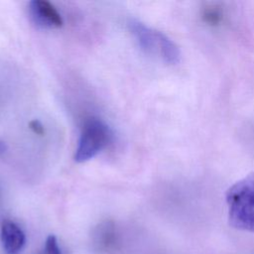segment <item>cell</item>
Instances as JSON below:
<instances>
[{"label":"cell","mask_w":254,"mask_h":254,"mask_svg":"<svg viewBox=\"0 0 254 254\" xmlns=\"http://www.w3.org/2000/svg\"><path fill=\"white\" fill-rule=\"evenodd\" d=\"M46 250L48 254H61V249L55 235H49L46 240Z\"/></svg>","instance_id":"cell-6"},{"label":"cell","mask_w":254,"mask_h":254,"mask_svg":"<svg viewBox=\"0 0 254 254\" xmlns=\"http://www.w3.org/2000/svg\"><path fill=\"white\" fill-rule=\"evenodd\" d=\"M0 237L6 254H19L25 245V234L13 221L6 220L3 222Z\"/></svg>","instance_id":"cell-5"},{"label":"cell","mask_w":254,"mask_h":254,"mask_svg":"<svg viewBox=\"0 0 254 254\" xmlns=\"http://www.w3.org/2000/svg\"><path fill=\"white\" fill-rule=\"evenodd\" d=\"M128 26L140 48L145 53L161 59L168 64L174 65L181 62L182 53L180 47L166 34L137 20L129 21Z\"/></svg>","instance_id":"cell-2"},{"label":"cell","mask_w":254,"mask_h":254,"mask_svg":"<svg viewBox=\"0 0 254 254\" xmlns=\"http://www.w3.org/2000/svg\"><path fill=\"white\" fill-rule=\"evenodd\" d=\"M112 139L110 128L99 119H89L81 132L74 160L82 163L90 160L103 150Z\"/></svg>","instance_id":"cell-3"},{"label":"cell","mask_w":254,"mask_h":254,"mask_svg":"<svg viewBox=\"0 0 254 254\" xmlns=\"http://www.w3.org/2000/svg\"><path fill=\"white\" fill-rule=\"evenodd\" d=\"M225 202L230 225L254 233V171L228 188Z\"/></svg>","instance_id":"cell-1"},{"label":"cell","mask_w":254,"mask_h":254,"mask_svg":"<svg viewBox=\"0 0 254 254\" xmlns=\"http://www.w3.org/2000/svg\"><path fill=\"white\" fill-rule=\"evenodd\" d=\"M29 127H30V129L34 132V133H36V134H38V135H44L45 134V129H44V126L42 125V123L40 122V121H38V120H33V121H31L30 123H29Z\"/></svg>","instance_id":"cell-7"},{"label":"cell","mask_w":254,"mask_h":254,"mask_svg":"<svg viewBox=\"0 0 254 254\" xmlns=\"http://www.w3.org/2000/svg\"><path fill=\"white\" fill-rule=\"evenodd\" d=\"M29 13L36 25L43 28H60L63 19L57 9L46 0H33L29 3Z\"/></svg>","instance_id":"cell-4"}]
</instances>
